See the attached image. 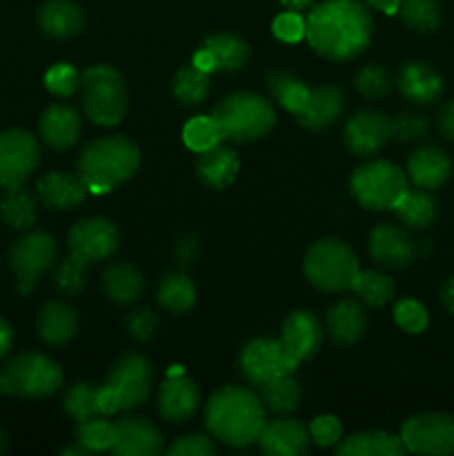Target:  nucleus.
Returning <instances> with one entry per match:
<instances>
[{
	"label": "nucleus",
	"mask_w": 454,
	"mask_h": 456,
	"mask_svg": "<svg viewBox=\"0 0 454 456\" xmlns=\"http://www.w3.org/2000/svg\"><path fill=\"white\" fill-rule=\"evenodd\" d=\"M365 3H368L369 7L378 9V12H383V13H396V12H399V7H401V3H403V0H365Z\"/></svg>",
	"instance_id": "bf43d9fd"
},
{
	"label": "nucleus",
	"mask_w": 454,
	"mask_h": 456,
	"mask_svg": "<svg viewBox=\"0 0 454 456\" xmlns=\"http://www.w3.org/2000/svg\"><path fill=\"white\" fill-rule=\"evenodd\" d=\"M4 448H7V436H4L3 428H0V454L4 452Z\"/></svg>",
	"instance_id": "e2e57ef3"
},
{
	"label": "nucleus",
	"mask_w": 454,
	"mask_h": 456,
	"mask_svg": "<svg viewBox=\"0 0 454 456\" xmlns=\"http://www.w3.org/2000/svg\"><path fill=\"white\" fill-rule=\"evenodd\" d=\"M83 83V74L69 62H58L45 74V87L61 98L74 96Z\"/></svg>",
	"instance_id": "49530a36"
},
{
	"label": "nucleus",
	"mask_w": 454,
	"mask_h": 456,
	"mask_svg": "<svg viewBox=\"0 0 454 456\" xmlns=\"http://www.w3.org/2000/svg\"><path fill=\"white\" fill-rule=\"evenodd\" d=\"M38 129L45 145L56 151H65L78 142L80 116L74 107L65 102H53L40 116Z\"/></svg>",
	"instance_id": "5701e85b"
},
{
	"label": "nucleus",
	"mask_w": 454,
	"mask_h": 456,
	"mask_svg": "<svg viewBox=\"0 0 454 456\" xmlns=\"http://www.w3.org/2000/svg\"><path fill=\"white\" fill-rule=\"evenodd\" d=\"M4 395V387H3V379H0V396Z\"/></svg>",
	"instance_id": "0e129e2a"
},
{
	"label": "nucleus",
	"mask_w": 454,
	"mask_h": 456,
	"mask_svg": "<svg viewBox=\"0 0 454 456\" xmlns=\"http://www.w3.org/2000/svg\"><path fill=\"white\" fill-rule=\"evenodd\" d=\"M345 105V94L341 89L334 87V85H320V87L312 89L310 101H307L305 110L298 111L296 120L301 127L312 129V132H323L341 118Z\"/></svg>",
	"instance_id": "393cba45"
},
{
	"label": "nucleus",
	"mask_w": 454,
	"mask_h": 456,
	"mask_svg": "<svg viewBox=\"0 0 454 456\" xmlns=\"http://www.w3.org/2000/svg\"><path fill=\"white\" fill-rule=\"evenodd\" d=\"M200 256V243L194 234H185L176 240L174 245V258L178 263V270H190Z\"/></svg>",
	"instance_id": "5fc2aeb1"
},
{
	"label": "nucleus",
	"mask_w": 454,
	"mask_h": 456,
	"mask_svg": "<svg viewBox=\"0 0 454 456\" xmlns=\"http://www.w3.org/2000/svg\"><path fill=\"white\" fill-rule=\"evenodd\" d=\"M62 408L76 421L101 417L98 412V386L92 383H74L62 399Z\"/></svg>",
	"instance_id": "37998d69"
},
{
	"label": "nucleus",
	"mask_w": 454,
	"mask_h": 456,
	"mask_svg": "<svg viewBox=\"0 0 454 456\" xmlns=\"http://www.w3.org/2000/svg\"><path fill=\"white\" fill-rule=\"evenodd\" d=\"M111 452L118 456H156L163 452V435L145 417H125L114 423Z\"/></svg>",
	"instance_id": "6ab92c4d"
},
{
	"label": "nucleus",
	"mask_w": 454,
	"mask_h": 456,
	"mask_svg": "<svg viewBox=\"0 0 454 456\" xmlns=\"http://www.w3.org/2000/svg\"><path fill=\"white\" fill-rule=\"evenodd\" d=\"M165 452L169 456H212L216 454V445L205 435H185L174 441Z\"/></svg>",
	"instance_id": "864d4df0"
},
{
	"label": "nucleus",
	"mask_w": 454,
	"mask_h": 456,
	"mask_svg": "<svg viewBox=\"0 0 454 456\" xmlns=\"http://www.w3.org/2000/svg\"><path fill=\"white\" fill-rule=\"evenodd\" d=\"M354 249L341 239H320L305 252V279L320 292H347L359 274Z\"/></svg>",
	"instance_id": "39448f33"
},
{
	"label": "nucleus",
	"mask_w": 454,
	"mask_h": 456,
	"mask_svg": "<svg viewBox=\"0 0 454 456\" xmlns=\"http://www.w3.org/2000/svg\"><path fill=\"white\" fill-rule=\"evenodd\" d=\"M312 439L307 426L292 417L267 421L258 435V448L267 456H301L307 454Z\"/></svg>",
	"instance_id": "aec40b11"
},
{
	"label": "nucleus",
	"mask_w": 454,
	"mask_h": 456,
	"mask_svg": "<svg viewBox=\"0 0 454 456\" xmlns=\"http://www.w3.org/2000/svg\"><path fill=\"white\" fill-rule=\"evenodd\" d=\"M200 403L199 386L185 377L181 368L169 370L167 379L158 387V412L172 423H182L196 412Z\"/></svg>",
	"instance_id": "a211bd4d"
},
{
	"label": "nucleus",
	"mask_w": 454,
	"mask_h": 456,
	"mask_svg": "<svg viewBox=\"0 0 454 456\" xmlns=\"http://www.w3.org/2000/svg\"><path fill=\"white\" fill-rule=\"evenodd\" d=\"M352 196L365 209H392L408 190V176L390 160H369L354 169L350 178Z\"/></svg>",
	"instance_id": "6e6552de"
},
{
	"label": "nucleus",
	"mask_w": 454,
	"mask_h": 456,
	"mask_svg": "<svg viewBox=\"0 0 454 456\" xmlns=\"http://www.w3.org/2000/svg\"><path fill=\"white\" fill-rule=\"evenodd\" d=\"M40 160L38 141L25 129L0 132V190L25 185Z\"/></svg>",
	"instance_id": "f8f14e48"
},
{
	"label": "nucleus",
	"mask_w": 454,
	"mask_h": 456,
	"mask_svg": "<svg viewBox=\"0 0 454 456\" xmlns=\"http://www.w3.org/2000/svg\"><path fill=\"white\" fill-rule=\"evenodd\" d=\"M87 261L69 254V256H65L58 263L56 272H53V285L65 297H78L85 289V285H87Z\"/></svg>",
	"instance_id": "79ce46f5"
},
{
	"label": "nucleus",
	"mask_w": 454,
	"mask_h": 456,
	"mask_svg": "<svg viewBox=\"0 0 454 456\" xmlns=\"http://www.w3.org/2000/svg\"><path fill=\"white\" fill-rule=\"evenodd\" d=\"M114 436V423L105 421V417H93L87 419V421H78V426H76V441L83 444L92 454L111 450Z\"/></svg>",
	"instance_id": "c03bdc74"
},
{
	"label": "nucleus",
	"mask_w": 454,
	"mask_h": 456,
	"mask_svg": "<svg viewBox=\"0 0 454 456\" xmlns=\"http://www.w3.org/2000/svg\"><path fill=\"white\" fill-rule=\"evenodd\" d=\"M392 212L408 230H423V227L432 225V221L436 218V200L427 194V190H421V187L409 190L408 187L403 196L396 200Z\"/></svg>",
	"instance_id": "72a5a7b5"
},
{
	"label": "nucleus",
	"mask_w": 454,
	"mask_h": 456,
	"mask_svg": "<svg viewBox=\"0 0 454 456\" xmlns=\"http://www.w3.org/2000/svg\"><path fill=\"white\" fill-rule=\"evenodd\" d=\"M36 328H38V337L45 343L65 346L78 332V314H76L74 307L62 301L45 303L43 310L38 312Z\"/></svg>",
	"instance_id": "c85d7f7f"
},
{
	"label": "nucleus",
	"mask_w": 454,
	"mask_h": 456,
	"mask_svg": "<svg viewBox=\"0 0 454 456\" xmlns=\"http://www.w3.org/2000/svg\"><path fill=\"white\" fill-rule=\"evenodd\" d=\"M372 16L359 0H323L305 18V38L329 61H350L372 40Z\"/></svg>",
	"instance_id": "f257e3e1"
},
{
	"label": "nucleus",
	"mask_w": 454,
	"mask_h": 456,
	"mask_svg": "<svg viewBox=\"0 0 454 456\" xmlns=\"http://www.w3.org/2000/svg\"><path fill=\"white\" fill-rule=\"evenodd\" d=\"M307 430H310L312 444H316L319 448H332V445H336L343 439L341 421L336 417H332V414L312 419Z\"/></svg>",
	"instance_id": "3c124183"
},
{
	"label": "nucleus",
	"mask_w": 454,
	"mask_h": 456,
	"mask_svg": "<svg viewBox=\"0 0 454 456\" xmlns=\"http://www.w3.org/2000/svg\"><path fill=\"white\" fill-rule=\"evenodd\" d=\"M256 387L263 405L276 414L292 412L301 403V383L294 379V374H280Z\"/></svg>",
	"instance_id": "c9c22d12"
},
{
	"label": "nucleus",
	"mask_w": 454,
	"mask_h": 456,
	"mask_svg": "<svg viewBox=\"0 0 454 456\" xmlns=\"http://www.w3.org/2000/svg\"><path fill=\"white\" fill-rule=\"evenodd\" d=\"M396 13L409 29L418 31V34H432L443 22L439 0H403Z\"/></svg>",
	"instance_id": "ea45409f"
},
{
	"label": "nucleus",
	"mask_w": 454,
	"mask_h": 456,
	"mask_svg": "<svg viewBox=\"0 0 454 456\" xmlns=\"http://www.w3.org/2000/svg\"><path fill=\"white\" fill-rule=\"evenodd\" d=\"M83 110L93 125L114 127L129 107L123 74L111 65H93L83 74Z\"/></svg>",
	"instance_id": "423d86ee"
},
{
	"label": "nucleus",
	"mask_w": 454,
	"mask_h": 456,
	"mask_svg": "<svg viewBox=\"0 0 454 456\" xmlns=\"http://www.w3.org/2000/svg\"><path fill=\"white\" fill-rule=\"evenodd\" d=\"M67 245H69V254L92 265V263H101L114 256L120 245V232L107 218H83L71 227Z\"/></svg>",
	"instance_id": "4468645a"
},
{
	"label": "nucleus",
	"mask_w": 454,
	"mask_h": 456,
	"mask_svg": "<svg viewBox=\"0 0 454 456\" xmlns=\"http://www.w3.org/2000/svg\"><path fill=\"white\" fill-rule=\"evenodd\" d=\"M267 89H270L272 98H274L283 110H288L289 114L294 116H296L298 111L305 110L312 94L307 83H303L298 76L289 74V71L285 69H276L267 76Z\"/></svg>",
	"instance_id": "f704fd0d"
},
{
	"label": "nucleus",
	"mask_w": 454,
	"mask_h": 456,
	"mask_svg": "<svg viewBox=\"0 0 454 456\" xmlns=\"http://www.w3.org/2000/svg\"><path fill=\"white\" fill-rule=\"evenodd\" d=\"M12 347H13V330L12 325L0 316V359H4V356L9 354Z\"/></svg>",
	"instance_id": "4d7b16f0"
},
{
	"label": "nucleus",
	"mask_w": 454,
	"mask_h": 456,
	"mask_svg": "<svg viewBox=\"0 0 454 456\" xmlns=\"http://www.w3.org/2000/svg\"><path fill=\"white\" fill-rule=\"evenodd\" d=\"M125 330L134 341H150L158 330V314L151 307H136L125 316Z\"/></svg>",
	"instance_id": "8fccbe9b"
},
{
	"label": "nucleus",
	"mask_w": 454,
	"mask_h": 456,
	"mask_svg": "<svg viewBox=\"0 0 454 456\" xmlns=\"http://www.w3.org/2000/svg\"><path fill=\"white\" fill-rule=\"evenodd\" d=\"M401 439L414 454H454V417L445 412L414 414L401 426Z\"/></svg>",
	"instance_id": "9d476101"
},
{
	"label": "nucleus",
	"mask_w": 454,
	"mask_h": 456,
	"mask_svg": "<svg viewBox=\"0 0 454 456\" xmlns=\"http://www.w3.org/2000/svg\"><path fill=\"white\" fill-rule=\"evenodd\" d=\"M4 395L25 396V399H45L61 390L62 370L49 356L40 352H27L0 368Z\"/></svg>",
	"instance_id": "0eeeda50"
},
{
	"label": "nucleus",
	"mask_w": 454,
	"mask_h": 456,
	"mask_svg": "<svg viewBox=\"0 0 454 456\" xmlns=\"http://www.w3.org/2000/svg\"><path fill=\"white\" fill-rule=\"evenodd\" d=\"M172 92L181 105H200L209 94V74L196 65L181 67L172 80Z\"/></svg>",
	"instance_id": "4c0bfd02"
},
{
	"label": "nucleus",
	"mask_w": 454,
	"mask_h": 456,
	"mask_svg": "<svg viewBox=\"0 0 454 456\" xmlns=\"http://www.w3.org/2000/svg\"><path fill=\"white\" fill-rule=\"evenodd\" d=\"M212 118L221 129L223 141L252 142L267 136L276 125V111L263 96L252 92H234L221 98Z\"/></svg>",
	"instance_id": "20e7f679"
},
{
	"label": "nucleus",
	"mask_w": 454,
	"mask_h": 456,
	"mask_svg": "<svg viewBox=\"0 0 454 456\" xmlns=\"http://www.w3.org/2000/svg\"><path fill=\"white\" fill-rule=\"evenodd\" d=\"M160 307L172 314H185L196 303V285L182 270L167 272L156 289Z\"/></svg>",
	"instance_id": "473e14b6"
},
{
	"label": "nucleus",
	"mask_w": 454,
	"mask_h": 456,
	"mask_svg": "<svg viewBox=\"0 0 454 456\" xmlns=\"http://www.w3.org/2000/svg\"><path fill=\"white\" fill-rule=\"evenodd\" d=\"M38 216V200L25 187H13L4 190L0 200V218L13 230H31Z\"/></svg>",
	"instance_id": "e433bc0d"
},
{
	"label": "nucleus",
	"mask_w": 454,
	"mask_h": 456,
	"mask_svg": "<svg viewBox=\"0 0 454 456\" xmlns=\"http://www.w3.org/2000/svg\"><path fill=\"white\" fill-rule=\"evenodd\" d=\"M430 134V120L423 114L403 111L392 118V138L399 142H418Z\"/></svg>",
	"instance_id": "de8ad7c7"
},
{
	"label": "nucleus",
	"mask_w": 454,
	"mask_h": 456,
	"mask_svg": "<svg viewBox=\"0 0 454 456\" xmlns=\"http://www.w3.org/2000/svg\"><path fill=\"white\" fill-rule=\"evenodd\" d=\"M394 321L403 332L408 334H421L426 332L427 323H430V314L426 307L414 298H401L394 305Z\"/></svg>",
	"instance_id": "09e8293b"
},
{
	"label": "nucleus",
	"mask_w": 454,
	"mask_h": 456,
	"mask_svg": "<svg viewBox=\"0 0 454 456\" xmlns=\"http://www.w3.org/2000/svg\"><path fill=\"white\" fill-rule=\"evenodd\" d=\"M439 301H441V305H443L445 310H448L450 314L454 316V276H452V279L445 281V285L441 288Z\"/></svg>",
	"instance_id": "13d9d810"
},
{
	"label": "nucleus",
	"mask_w": 454,
	"mask_h": 456,
	"mask_svg": "<svg viewBox=\"0 0 454 456\" xmlns=\"http://www.w3.org/2000/svg\"><path fill=\"white\" fill-rule=\"evenodd\" d=\"M439 129L445 138L454 141V98L445 102L439 111Z\"/></svg>",
	"instance_id": "6e6d98bb"
},
{
	"label": "nucleus",
	"mask_w": 454,
	"mask_h": 456,
	"mask_svg": "<svg viewBox=\"0 0 454 456\" xmlns=\"http://www.w3.org/2000/svg\"><path fill=\"white\" fill-rule=\"evenodd\" d=\"M408 452L401 435L390 432H359L336 445L338 456H403Z\"/></svg>",
	"instance_id": "2f4dec72"
},
{
	"label": "nucleus",
	"mask_w": 454,
	"mask_h": 456,
	"mask_svg": "<svg viewBox=\"0 0 454 456\" xmlns=\"http://www.w3.org/2000/svg\"><path fill=\"white\" fill-rule=\"evenodd\" d=\"M452 174V160L448 151L436 145H423L414 150L408 159V178L414 187L436 190L443 185Z\"/></svg>",
	"instance_id": "a878e982"
},
{
	"label": "nucleus",
	"mask_w": 454,
	"mask_h": 456,
	"mask_svg": "<svg viewBox=\"0 0 454 456\" xmlns=\"http://www.w3.org/2000/svg\"><path fill=\"white\" fill-rule=\"evenodd\" d=\"M239 368L252 386H261L280 374H294L298 361L289 354L280 338H254L240 352Z\"/></svg>",
	"instance_id": "9b49d317"
},
{
	"label": "nucleus",
	"mask_w": 454,
	"mask_h": 456,
	"mask_svg": "<svg viewBox=\"0 0 454 456\" xmlns=\"http://www.w3.org/2000/svg\"><path fill=\"white\" fill-rule=\"evenodd\" d=\"M221 141V129H218L216 120L212 116H194L182 127V142L187 145V150L196 151V154L212 150Z\"/></svg>",
	"instance_id": "a19ab883"
},
{
	"label": "nucleus",
	"mask_w": 454,
	"mask_h": 456,
	"mask_svg": "<svg viewBox=\"0 0 454 456\" xmlns=\"http://www.w3.org/2000/svg\"><path fill=\"white\" fill-rule=\"evenodd\" d=\"M280 341L288 347L289 354L301 363V361L312 359L320 350L323 343V328L316 319L314 312L310 310H294L288 314L280 328Z\"/></svg>",
	"instance_id": "412c9836"
},
{
	"label": "nucleus",
	"mask_w": 454,
	"mask_h": 456,
	"mask_svg": "<svg viewBox=\"0 0 454 456\" xmlns=\"http://www.w3.org/2000/svg\"><path fill=\"white\" fill-rule=\"evenodd\" d=\"M36 194L49 209H74L83 203L89 190L78 174L47 172L36 183Z\"/></svg>",
	"instance_id": "b1692460"
},
{
	"label": "nucleus",
	"mask_w": 454,
	"mask_h": 456,
	"mask_svg": "<svg viewBox=\"0 0 454 456\" xmlns=\"http://www.w3.org/2000/svg\"><path fill=\"white\" fill-rule=\"evenodd\" d=\"M325 330L338 346H352L368 330V314L356 298H341L329 305L325 314Z\"/></svg>",
	"instance_id": "bb28decb"
},
{
	"label": "nucleus",
	"mask_w": 454,
	"mask_h": 456,
	"mask_svg": "<svg viewBox=\"0 0 454 456\" xmlns=\"http://www.w3.org/2000/svg\"><path fill=\"white\" fill-rule=\"evenodd\" d=\"M58 243L47 232H29L22 236L9 252V265L18 281L20 297H29L34 292L40 276L56 263Z\"/></svg>",
	"instance_id": "1a4fd4ad"
},
{
	"label": "nucleus",
	"mask_w": 454,
	"mask_h": 456,
	"mask_svg": "<svg viewBox=\"0 0 454 456\" xmlns=\"http://www.w3.org/2000/svg\"><path fill=\"white\" fill-rule=\"evenodd\" d=\"M354 85L359 89L361 96L369 98V101H377V98H383L392 87L390 74H387L385 67L381 65H365L356 71Z\"/></svg>",
	"instance_id": "a18cd8bd"
},
{
	"label": "nucleus",
	"mask_w": 454,
	"mask_h": 456,
	"mask_svg": "<svg viewBox=\"0 0 454 456\" xmlns=\"http://www.w3.org/2000/svg\"><path fill=\"white\" fill-rule=\"evenodd\" d=\"M240 169V159L231 147L221 145L207 151H200L199 160H196V174H199L200 183L209 190H225L236 181Z\"/></svg>",
	"instance_id": "cd10ccee"
},
{
	"label": "nucleus",
	"mask_w": 454,
	"mask_h": 456,
	"mask_svg": "<svg viewBox=\"0 0 454 456\" xmlns=\"http://www.w3.org/2000/svg\"><path fill=\"white\" fill-rule=\"evenodd\" d=\"M368 252L387 270H403L417 258L418 243L405 227L378 223L368 236Z\"/></svg>",
	"instance_id": "2eb2a0df"
},
{
	"label": "nucleus",
	"mask_w": 454,
	"mask_h": 456,
	"mask_svg": "<svg viewBox=\"0 0 454 456\" xmlns=\"http://www.w3.org/2000/svg\"><path fill=\"white\" fill-rule=\"evenodd\" d=\"M107 386L116 392L120 410H134L145 403L154 387V368L141 354H123L114 361Z\"/></svg>",
	"instance_id": "ddd939ff"
},
{
	"label": "nucleus",
	"mask_w": 454,
	"mask_h": 456,
	"mask_svg": "<svg viewBox=\"0 0 454 456\" xmlns=\"http://www.w3.org/2000/svg\"><path fill=\"white\" fill-rule=\"evenodd\" d=\"M249 45L234 34L209 36L200 43L191 65L214 74V71H236L247 62Z\"/></svg>",
	"instance_id": "f3484780"
},
{
	"label": "nucleus",
	"mask_w": 454,
	"mask_h": 456,
	"mask_svg": "<svg viewBox=\"0 0 454 456\" xmlns=\"http://www.w3.org/2000/svg\"><path fill=\"white\" fill-rule=\"evenodd\" d=\"M272 31L279 40L283 43H298V40L305 38V18L301 16V12H288L279 13L272 22Z\"/></svg>",
	"instance_id": "603ef678"
},
{
	"label": "nucleus",
	"mask_w": 454,
	"mask_h": 456,
	"mask_svg": "<svg viewBox=\"0 0 454 456\" xmlns=\"http://www.w3.org/2000/svg\"><path fill=\"white\" fill-rule=\"evenodd\" d=\"M352 292L369 307H383L394 297V283L378 270H359Z\"/></svg>",
	"instance_id": "58836bf2"
},
{
	"label": "nucleus",
	"mask_w": 454,
	"mask_h": 456,
	"mask_svg": "<svg viewBox=\"0 0 454 456\" xmlns=\"http://www.w3.org/2000/svg\"><path fill=\"white\" fill-rule=\"evenodd\" d=\"M38 25L52 38H71L85 25V13L74 0H49L40 7Z\"/></svg>",
	"instance_id": "c756f323"
},
{
	"label": "nucleus",
	"mask_w": 454,
	"mask_h": 456,
	"mask_svg": "<svg viewBox=\"0 0 454 456\" xmlns=\"http://www.w3.org/2000/svg\"><path fill=\"white\" fill-rule=\"evenodd\" d=\"M392 138V118L374 110H363L352 116L343 129V141L352 154L361 159L378 154Z\"/></svg>",
	"instance_id": "dca6fc26"
},
{
	"label": "nucleus",
	"mask_w": 454,
	"mask_h": 456,
	"mask_svg": "<svg viewBox=\"0 0 454 456\" xmlns=\"http://www.w3.org/2000/svg\"><path fill=\"white\" fill-rule=\"evenodd\" d=\"M89 456L92 452H89L87 448H85L83 444H78V441H76V445H71V448H65L62 450V456Z\"/></svg>",
	"instance_id": "680f3d73"
},
{
	"label": "nucleus",
	"mask_w": 454,
	"mask_h": 456,
	"mask_svg": "<svg viewBox=\"0 0 454 456\" xmlns=\"http://www.w3.org/2000/svg\"><path fill=\"white\" fill-rule=\"evenodd\" d=\"M265 423V405L249 387H221L205 405V428L214 439L231 448H245L258 441Z\"/></svg>",
	"instance_id": "f03ea898"
},
{
	"label": "nucleus",
	"mask_w": 454,
	"mask_h": 456,
	"mask_svg": "<svg viewBox=\"0 0 454 456\" xmlns=\"http://www.w3.org/2000/svg\"><path fill=\"white\" fill-rule=\"evenodd\" d=\"M101 288L116 305H129L145 292V276L129 263H111L102 272Z\"/></svg>",
	"instance_id": "7c9ffc66"
},
{
	"label": "nucleus",
	"mask_w": 454,
	"mask_h": 456,
	"mask_svg": "<svg viewBox=\"0 0 454 456\" xmlns=\"http://www.w3.org/2000/svg\"><path fill=\"white\" fill-rule=\"evenodd\" d=\"M141 150L125 136H102L89 142L78 156V176L92 194H107L134 176Z\"/></svg>",
	"instance_id": "7ed1b4c3"
},
{
	"label": "nucleus",
	"mask_w": 454,
	"mask_h": 456,
	"mask_svg": "<svg viewBox=\"0 0 454 456\" xmlns=\"http://www.w3.org/2000/svg\"><path fill=\"white\" fill-rule=\"evenodd\" d=\"M396 87L401 96L414 105H432L443 92V78L432 65L423 61H409L401 65L396 74Z\"/></svg>",
	"instance_id": "4be33fe9"
},
{
	"label": "nucleus",
	"mask_w": 454,
	"mask_h": 456,
	"mask_svg": "<svg viewBox=\"0 0 454 456\" xmlns=\"http://www.w3.org/2000/svg\"><path fill=\"white\" fill-rule=\"evenodd\" d=\"M280 4L288 9H292V12H303V9H307L314 4V0H280Z\"/></svg>",
	"instance_id": "052dcab7"
}]
</instances>
